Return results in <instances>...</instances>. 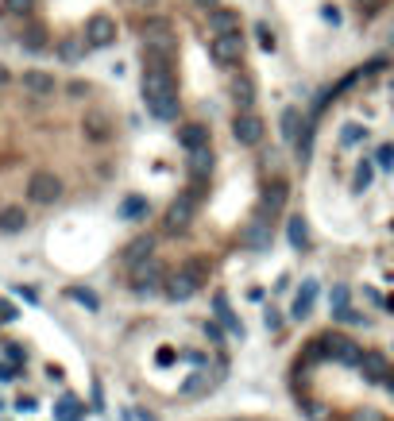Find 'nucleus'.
Segmentation results:
<instances>
[{
	"mask_svg": "<svg viewBox=\"0 0 394 421\" xmlns=\"http://www.w3.org/2000/svg\"><path fill=\"white\" fill-rule=\"evenodd\" d=\"M28 197L35 205H54L62 197V178L54 174V170H35V174L28 178Z\"/></svg>",
	"mask_w": 394,
	"mask_h": 421,
	"instance_id": "7ed1b4c3",
	"label": "nucleus"
},
{
	"mask_svg": "<svg viewBox=\"0 0 394 421\" xmlns=\"http://www.w3.org/2000/svg\"><path fill=\"white\" fill-rule=\"evenodd\" d=\"M256 39H259V47H263V51H275V47H278V39H275V31H270L267 28V23H256Z\"/></svg>",
	"mask_w": 394,
	"mask_h": 421,
	"instance_id": "72a5a7b5",
	"label": "nucleus"
},
{
	"mask_svg": "<svg viewBox=\"0 0 394 421\" xmlns=\"http://www.w3.org/2000/svg\"><path fill=\"white\" fill-rule=\"evenodd\" d=\"M201 333H205V336H209V340H213V344H217V348H220V344H225V325H220V321H217V317L201 321Z\"/></svg>",
	"mask_w": 394,
	"mask_h": 421,
	"instance_id": "2f4dec72",
	"label": "nucleus"
},
{
	"mask_svg": "<svg viewBox=\"0 0 394 421\" xmlns=\"http://www.w3.org/2000/svg\"><path fill=\"white\" fill-rule=\"evenodd\" d=\"M162 290V267L159 259H143L131 267V294L136 298H151V294Z\"/></svg>",
	"mask_w": 394,
	"mask_h": 421,
	"instance_id": "f03ea898",
	"label": "nucleus"
},
{
	"mask_svg": "<svg viewBox=\"0 0 394 421\" xmlns=\"http://www.w3.org/2000/svg\"><path fill=\"white\" fill-rule=\"evenodd\" d=\"M85 43L93 47V51L112 47V43H117V20H112V16H105V12L89 16V20H85Z\"/></svg>",
	"mask_w": 394,
	"mask_h": 421,
	"instance_id": "20e7f679",
	"label": "nucleus"
},
{
	"mask_svg": "<svg viewBox=\"0 0 394 421\" xmlns=\"http://www.w3.org/2000/svg\"><path fill=\"white\" fill-rule=\"evenodd\" d=\"M232 97L240 109H251L256 105V81H251V73H236L232 78Z\"/></svg>",
	"mask_w": 394,
	"mask_h": 421,
	"instance_id": "5701e85b",
	"label": "nucleus"
},
{
	"mask_svg": "<svg viewBox=\"0 0 394 421\" xmlns=\"http://www.w3.org/2000/svg\"><path fill=\"white\" fill-rule=\"evenodd\" d=\"M139 421H159V417H155V414H139Z\"/></svg>",
	"mask_w": 394,
	"mask_h": 421,
	"instance_id": "8fccbe9b",
	"label": "nucleus"
},
{
	"mask_svg": "<svg viewBox=\"0 0 394 421\" xmlns=\"http://www.w3.org/2000/svg\"><path fill=\"white\" fill-rule=\"evenodd\" d=\"M178 143H182L186 151H197V147L209 143V128H205V124H182V128H178Z\"/></svg>",
	"mask_w": 394,
	"mask_h": 421,
	"instance_id": "aec40b11",
	"label": "nucleus"
},
{
	"mask_svg": "<svg viewBox=\"0 0 394 421\" xmlns=\"http://www.w3.org/2000/svg\"><path fill=\"white\" fill-rule=\"evenodd\" d=\"M178 356H174V352H162V356H159V367H170V363H174Z\"/></svg>",
	"mask_w": 394,
	"mask_h": 421,
	"instance_id": "37998d69",
	"label": "nucleus"
},
{
	"mask_svg": "<svg viewBox=\"0 0 394 421\" xmlns=\"http://www.w3.org/2000/svg\"><path fill=\"white\" fill-rule=\"evenodd\" d=\"M205 391H213V375H209V367H197L182 383V398H201Z\"/></svg>",
	"mask_w": 394,
	"mask_h": 421,
	"instance_id": "4be33fe9",
	"label": "nucleus"
},
{
	"mask_svg": "<svg viewBox=\"0 0 394 421\" xmlns=\"http://www.w3.org/2000/svg\"><path fill=\"white\" fill-rule=\"evenodd\" d=\"M20 81H23V89H28V93H35V97H51L54 89H59L54 73H47V70H23Z\"/></svg>",
	"mask_w": 394,
	"mask_h": 421,
	"instance_id": "f8f14e48",
	"label": "nucleus"
},
{
	"mask_svg": "<svg viewBox=\"0 0 394 421\" xmlns=\"http://www.w3.org/2000/svg\"><path fill=\"white\" fill-rule=\"evenodd\" d=\"M325 23H333V28H336V23H340V12H336V8H325Z\"/></svg>",
	"mask_w": 394,
	"mask_h": 421,
	"instance_id": "79ce46f5",
	"label": "nucleus"
},
{
	"mask_svg": "<svg viewBox=\"0 0 394 421\" xmlns=\"http://www.w3.org/2000/svg\"><path fill=\"white\" fill-rule=\"evenodd\" d=\"M8 81H12V70H8L4 62H0V85H8Z\"/></svg>",
	"mask_w": 394,
	"mask_h": 421,
	"instance_id": "c03bdc74",
	"label": "nucleus"
},
{
	"mask_svg": "<svg viewBox=\"0 0 394 421\" xmlns=\"http://www.w3.org/2000/svg\"><path fill=\"white\" fill-rule=\"evenodd\" d=\"M306 410H309V421H325V410L317 402H306Z\"/></svg>",
	"mask_w": 394,
	"mask_h": 421,
	"instance_id": "a19ab883",
	"label": "nucleus"
},
{
	"mask_svg": "<svg viewBox=\"0 0 394 421\" xmlns=\"http://www.w3.org/2000/svg\"><path fill=\"white\" fill-rule=\"evenodd\" d=\"M16 294H20V298L28 302V305H39V294L31 290V286H16Z\"/></svg>",
	"mask_w": 394,
	"mask_h": 421,
	"instance_id": "4c0bfd02",
	"label": "nucleus"
},
{
	"mask_svg": "<svg viewBox=\"0 0 394 421\" xmlns=\"http://www.w3.org/2000/svg\"><path fill=\"white\" fill-rule=\"evenodd\" d=\"M371 182H375V159H359L356 162V174H352V194L367 189Z\"/></svg>",
	"mask_w": 394,
	"mask_h": 421,
	"instance_id": "bb28decb",
	"label": "nucleus"
},
{
	"mask_svg": "<svg viewBox=\"0 0 394 421\" xmlns=\"http://www.w3.org/2000/svg\"><path fill=\"white\" fill-rule=\"evenodd\" d=\"M263 321H267V333H282V313H278V309H267V313H263Z\"/></svg>",
	"mask_w": 394,
	"mask_h": 421,
	"instance_id": "f704fd0d",
	"label": "nucleus"
},
{
	"mask_svg": "<svg viewBox=\"0 0 394 421\" xmlns=\"http://www.w3.org/2000/svg\"><path fill=\"white\" fill-rule=\"evenodd\" d=\"M348 294H352L348 286H333V298H328V309H333V321L340 317L344 309H348Z\"/></svg>",
	"mask_w": 394,
	"mask_h": 421,
	"instance_id": "7c9ffc66",
	"label": "nucleus"
},
{
	"mask_svg": "<svg viewBox=\"0 0 394 421\" xmlns=\"http://www.w3.org/2000/svg\"><path fill=\"white\" fill-rule=\"evenodd\" d=\"M302 120H306V117H302L298 105H286V109H282V117H278V128H282V139H286V143H294V139H298Z\"/></svg>",
	"mask_w": 394,
	"mask_h": 421,
	"instance_id": "412c9836",
	"label": "nucleus"
},
{
	"mask_svg": "<svg viewBox=\"0 0 394 421\" xmlns=\"http://www.w3.org/2000/svg\"><path fill=\"white\" fill-rule=\"evenodd\" d=\"M190 4H197V8H205V12H209V8H217L220 0H190Z\"/></svg>",
	"mask_w": 394,
	"mask_h": 421,
	"instance_id": "a18cd8bd",
	"label": "nucleus"
},
{
	"mask_svg": "<svg viewBox=\"0 0 394 421\" xmlns=\"http://www.w3.org/2000/svg\"><path fill=\"white\" fill-rule=\"evenodd\" d=\"M375 167H379V170H394V143H379V147H375Z\"/></svg>",
	"mask_w": 394,
	"mask_h": 421,
	"instance_id": "473e14b6",
	"label": "nucleus"
},
{
	"mask_svg": "<svg viewBox=\"0 0 394 421\" xmlns=\"http://www.w3.org/2000/svg\"><path fill=\"white\" fill-rule=\"evenodd\" d=\"M59 54H62V62H78V59H81V47L62 43V47H59Z\"/></svg>",
	"mask_w": 394,
	"mask_h": 421,
	"instance_id": "e433bc0d",
	"label": "nucleus"
},
{
	"mask_svg": "<svg viewBox=\"0 0 394 421\" xmlns=\"http://www.w3.org/2000/svg\"><path fill=\"white\" fill-rule=\"evenodd\" d=\"M147 213V197H128L124 205H120V217L124 220H136V217H143Z\"/></svg>",
	"mask_w": 394,
	"mask_h": 421,
	"instance_id": "c756f323",
	"label": "nucleus"
},
{
	"mask_svg": "<svg viewBox=\"0 0 394 421\" xmlns=\"http://www.w3.org/2000/svg\"><path fill=\"white\" fill-rule=\"evenodd\" d=\"M31 4H35V0H4V12H12V16H23Z\"/></svg>",
	"mask_w": 394,
	"mask_h": 421,
	"instance_id": "c9c22d12",
	"label": "nucleus"
},
{
	"mask_svg": "<svg viewBox=\"0 0 394 421\" xmlns=\"http://www.w3.org/2000/svg\"><path fill=\"white\" fill-rule=\"evenodd\" d=\"M205 278H197L190 267H182L178 275H170L167 283H162V294H167V302H190L197 290H201Z\"/></svg>",
	"mask_w": 394,
	"mask_h": 421,
	"instance_id": "423d86ee",
	"label": "nucleus"
},
{
	"mask_svg": "<svg viewBox=\"0 0 394 421\" xmlns=\"http://www.w3.org/2000/svg\"><path fill=\"white\" fill-rule=\"evenodd\" d=\"M364 139H367L364 124H344V128H340V147H359Z\"/></svg>",
	"mask_w": 394,
	"mask_h": 421,
	"instance_id": "cd10ccee",
	"label": "nucleus"
},
{
	"mask_svg": "<svg viewBox=\"0 0 394 421\" xmlns=\"http://www.w3.org/2000/svg\"><path fill=\"white\" fill-rule=\"evenodd\" d=\"M263 131H267V124H263V117H256L251 109H240V112L232 117V136H236V143L256 147L259 139H263Z\"/></svg>",
	"mask_w": 394,
	"mask_h": 421,
	"instance_id": "39448f33",
	"label": "nucleus"
},
{
	"mask_svg": "<svg viewBox=\"0 0 394 421\" xmlns=\"http://www.w3.org/2000/svg\"><path fill=\"white\" fill-rule=\"evenodd\" d=\"M23 228H28V213H23V205H4V209H0V232L20 236Z\"/></svg>",
	"mask_w": 394,
	"mask_h": 421,
	"instance_id": "f3484780",
	"label": "nucleus"
},
{
	"mask_svg": "<svg viewBox=\"0 0 394 421\" xmlns=\"http://www.w3.org/2000/svg\"><path fill=\"white\" fill-rule=\"evenodd\" d=\"M286 236H290L294 251H309V228H306V220H302V217L286 220Z\"/></svg>",
	"mask_w": 394,
	"mask_h": 421,
	"instance_id": "b1692460",
	"label": "nucleus"
},
{
	"mask_svg": "<svg viewBox=\"0 0 394 421\" xmlns=\"http://www.w3.org/2000/svg\"><path fill=\"white\" fill-rule=\"evenodd\" d=\"M282 201H286V182H282V178H275V182L267 186V194H263L259 213H263V217H275V213L282 209Z\"/></svg>",
	"mask_w": 394,
	"mask_h": 421,
	"instance_id": "a211bd4d",
	"label": "nucleus"
},
{
	"mask_svg": "<svg viewBox=\"0 0 394 421\" xmlns=\"http://www.w3.org/2000/svg\"><path fill=\"white\" fill-rule=\"evenodd\" d=\"M193 209H197V201H193L190 194L174 197V201H170V209H167V217H162V228H167L170 236H174V232H182V228L193 220Z\"/></svg>",
	"mask_w": 394,
	"mask_h": 421,
	"instance_id": "6e6552de",
	"label": "nucleus"
},
{
	"mask_svg": "<svg viewBox=\"0 0 394 421\" xmlns=\"http://www.w3.org/2000/svg\"><path fill=\"white\" fill-rule=\"evenodd\" d=\"M359 4H364V8H375V4H379V0H359Z\"/></svg>",
	"mask_w": 394,
	"mask_h": 421,
	"instance_id": "3c124183",
	"label": "nucleus"
},
{
	"mask_svg": "<svg viewBox=\"0 0 394 421\" xmlns=\"http://www.w3.org/2000/svg\"><path fill=\"white\" fill-rule=\"evenodd\" d=\"M151 251H155V236H136L128 247H124V263L128 267H136V263H143V259H151Z\"/></svg>",
	"mask_w": 394,
	"mask_h": 421,
	"instance_id": "6ab92c4d",
	"label": "nucleus"
},
{
	"mask_svg": "<svg viewBox=\"0 0 394 421\" xmlns=\"http://www.w3.org/2000/svg\"><path fill=\"white\" fill-rule=\"evenodd\" d=\"M359 375H364L367 383L383 386V383H387V375H390V367H387V360H383L379 352H364V360H359Z\"/></svg>",
	"mask_w": 394,
	"mask_h": 421,
	"instance_id": "ddd939ff",
	"label": "nucleus"
},
{
	"mask_svg": "<svg viewBox=\"0 0 394 421\" xmlns=\"http://www.w3.org/2000/svg\"><path fill=\"white\" fill-rule=\"evenodd\" d=\"M54 414H59V421H81V417L89 414V410L81 406V402L73 398V394H62V398H59V406H54Z\"/></svg>",
	"mask_w": 394,
	"mask_h": 421,
	"instance_id": "393cba45",
	"label": "nucleus"
},
{
	"mask_svg": "<svg viewBox=\"0 0 394 421\" xmlns=\"http://www.w3.org/2000/svg\"><path fill=\"white\" fill-rule=\"evenodd\" d=\"M209 54L217 66H236L244 54V35L240 31H232V35H213L209 39Z\"/></svg>",
	"mask_w": 394,
	"mask_h": 421,
	"instance_id": "0eeeda50",
	"label": "nucleus"
},
{
	"mask_svg": "<svg viewBox=\"0 0 394 421\" xmlns=\"http://www.w3.org/2000/svg\"><path fill=\"white\" fill-rule=\"evenodd\" d=\"M4 321H16V305L0 302V325H4Z\"/></svg>",
	"mask_w": 394,
	"mask_h": 421,
	"instance_id": "ea45409f",
	"label": "nucleus"
},
{
	"mask_svg": "<svg viewBox=\"0 0 394 421\" xmlns=\"http://www.w3.org/2000/svg\"><path fill=\"white\" fill-rule=\"evenodd\" d=\"M143 101L155 120L178 117V89H174V51L143 47Z\"/></svg>",
	"mask_w": 394,
	"mask_h": 421,
	"instance_id": "f257e3e1",
	"label": "nucleus"
},
{
	"mask_svg": "<svg viewBox=\"0 0 394 421\" xmlns=\"http://www.w3.org/2000/svg\"><path fill=\"white\" fill-rule=\"evenodd\" d=\"M209 167H213V151H209V143L197 147V151H190V174H193V178H209Z\"/></svg>",
	"mask_w": 394,
	"mask_h": 421,
	"instance_id": "a878e982",
	"label": "nucleus"
},
{
	"mask_svg": "<svg viewBox=\"0 0 394 421\" xmlns=\"http://www.w3.org/2000/svg\"><path fill=\"white\" fill-rule=\"evenodd\" d=\"M81 131H85V139H93V143H105V139H112V124L105 112H85V120H81Z\"/></svg>",
	"mask_w": 394,
	"mask_h": 421,
	"instance_id": "dca6fc26",
	"label": "nucleus"
},
{
	"mask_svg": "<svg viewBox=\"0 0 394 421\" xmlns=\"http://www.w3.org/2000/svg\"><path fill=\"white\" fill-rule=\"evenodd\" d=\"M317 278H306V283L298 286V298H294V305H290V317L294 321H306L309 313H314V302H317Z\"/></svg>",
	"mask_w": 394,
	"mask_h": 421,
	"instance_id": "9b49d317",
	"label": "nucleus"
},
{
	"mask_svg": "<svg viewBox=\"0 0 394 421\" xmlns=\"http://www.w3.org/2000/svg\"><path fill=\"white\" fill-rule=\"evenodd\" d=\"M12 375H16V367H4V363H0V383H8Z\"/></svg>",
	"mask_w": 394,
	"mask_h": 421,
	"instance_id": "49530a36",
	"label": "nucleus"
},
{
	"mask_svg": "<svg viewBox=\"0 0 394 421\" xmlns=\"http://www.w3.org/2000/svg\"><path fill=\"white\" fill-rule=\"evenodd\" d=\"M209 28L213 35H232V31H240V12H232V8H209Z\"/></svg>",
	"mask_w": 394,
	"mask_h": 421,
	"instance_id": "2eb2a0df",
	"label": "nucleus"
},
{
	"mask_svg": "<svg viewBox=\"0 0 394 421\" xmlns=\"http://www.w3.org/2000/svg\"><path fill=\"white\" fill-rule=\"evenodd\" d=\"M209 309H213V317H217L220 325H225V333L240 336V340H244V336H248V333H244V321H240V317H236V313H232V305H228V298H225V294H213Z\"/></svg>",
	"mask_w": 394,
	"mask_h": 421,
	"instance_id": "9d476101",
	"label": "nucleus"
},
{
	"mask_svg": "<svg viewBox=\"0 0 394 421\" xmlns=\"http://www.w3.org/2000/svg\"><path fill=\"white\" fill-rule=\"evenodd\" d=\"M66 93H70V97H85L89 85H85V81H70V85H66Z\"/></svg>",
	"mask_w": 394,
	"mask_h": 421,
	"instance_id": "58836bf2",
	"label": "nucleus"
},
{
	"mask_svg": "<svg viewBox=\"0 0 394 421\" xmlns=\"http://www.w3.org/2000/svg\"><path fill=\"white\" fill-rule=\"evenodd\" d=\"M66 294H70V298L78 302V305H85L89 313H97V309H101V298H97L93 290H85V286H70V290H66Z\"/></svg>",
	"mask_w": 394,
	"mask_h": 421,
	"instance_id": "c85d7f7f",
	"label": "nucleus"
},
{
	"mask_svg": "<svg viewBox=\"0 0 394 421\" xmlns=\"http://www.w3.org/2000/svg\"><path fill=\"white\" fill-rule=\"evenodd\" d=\"M143 47H162V51H174V28L170 20L155 16V20L143 23Z\"/></svg>",
	"mask_w": 394,
	"mask_h": 421,
	"instance_id": "1a4fd4ad",
	"label": "nucleus"
},
{
	"mask_svg": "<svg viewBox=\"0 0 394 421\" xmlns=\"http://www.w3.org/2000/svg\"><path fill=\"white\" fill-rule=\"evenodd\" d=\"M325 340H328V348H336V360H340V363L359 367V360H364V348H359V344H352L348 336H340V333H328Z\"/></svg>",
	"mask_w": 394,
	"mask_h": 421,
	"instance_id": "4468645a",
	"label": "nucleus"
},
{
	"mask_svg": "<svg viewBox=\"0 0 394 421\" xmlns=\"http://www.w3.org/2000/svg\"><path fill=\"white\" fill-rule=\"evenodd\" d=\"M383 386H387V391H394V367H390V375H387V383H383Z\"/></svg>",
	"mask_w": 394,
	"mask_h": 421,
	"instance_id": "de8ad7c7",
	"label": "nucleus"
},
{
	"mask_svg": "<svg viewBox=\"0 0 394 421\" xmlns=\"http://www.w3.org/2000/svg\"><path fill=\"white\" fill-rule=\"evenodd\" d=\"M359 421H379V414H375V410H367V417H359Z\"/></svg>",
	"mask_w": 394,
	"mask_h": 421,
	"instance_id": "09e8293b",
	"label": "nucleus"
}]
</instances>
